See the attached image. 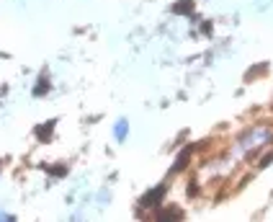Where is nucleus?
I'll list each match as a JSON object with an SVG mask.
<instances>
[{
	"instance_id": "1",
	"label": "nucleus",
	"mask_w": 273,
	"mask_h": 222,
	"mask_svg": "<svg viewBox=\"0 0 273 222\" xmlns=\"http://www.w3.org/2000/svg\"><path fill=\"white\" fill-rule=\"evenodd\" d=\"M124 134H127V122H119V124H116V137L124 140Z\"/></svg>"
}]
</instances>
